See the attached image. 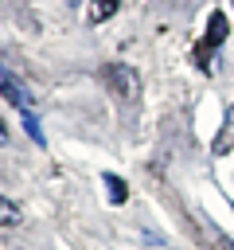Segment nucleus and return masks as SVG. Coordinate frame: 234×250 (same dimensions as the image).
I'll return each mask as SVG.
<instances>
[{"mask_svg": "<svg viewBox=\"0 0 234 250\" xmlns=\"http://www.w3.org/2000/svg\"><path fill=\"white\" fill-rule=\"evenodd\" d=\"M226 35H230L226 16H222V12H211V20H207V39L195 47V62H199V70H211V51H214Z\"/></svg>", "mask_w": 234, "mask_h": 250, "instance_id": "f257e3e1", "label": "nucleus"}, {"mask_svg": "<svg viewBox=\"0 0 234 250\" xmlns=\"http://www.w3.org/2000/svg\"><path fill=\"white\" fill-rule=\"evenodd\" d=\"M0 94H4L20 113H35V109H31V94L23 90V82H20V78H12V74H8V66H4V62H0Z\"/></svg>", "mask_w": 234, "mask_h": 250, "instance_id": "f03ea898", "label": "nucleus"}, {"mask_svg": "<svg viewBox=\"0 0 234 250\" xmlns=\"http://www.w3.org/2000/svg\"><path fill=\"white\" fill-rule=\"evenodd\" d=\"M105 82H113V90L121 98H136V74L125 66V62H109L105 66Z\"/></svg>", "mask_w": 234, "mask_h": 250, "instance_id": "7ed1b4c3", "label": "nucleus"}, {"mask_svg": "<svg viewBox=\"0 0 234 250\" xmlns=\"http://www.w3.org/2000/svg\"><path fill=\"white\" fill-rule=\"evenodd\" d=\"M117 8H121V0H94L90 4V23H105Z\"/></svg>", "mask_w": 234, "mask_h": 250, "instance_id": "20e7f679", "label": "nucleus"}, {"mask_svg": "<svg viewBox=\"0 0 234 250\" xmlns=\"http://www.w3.org/2000/svg\"><path fill=\"white\" fill-rule=\"evenodd\" d=\"M105 188H109V203H125V195H129V188H125V180H121V176H113V172H105Z\"/></svg>", "mask_w": 234, "mask_h": 250, "instance_id": "39448f33", "label": "nucleus"}, {"mask_svg": "<svg viewBox=\"0 0 234 250\" xmlns=\"http://www.w3.org/2000/svg\"><path fill=\"white\" fill-rule=\"evenodd\" d=\"M16 223H20V207L0 195V227H16Z\"/></svg>", "mask_w": 234, "mask_h": 250, "instance_id": "423d86ee", "label": "nucleus"}, {"mask_svg": "<svg viewBox=\"0 0 234 250\" xmlns=\"http://www.w3.org/2000/svg\"><path fill=\"white\" fill-rule=\"evenodd\" d=\"M23 129H27V137H31L35 145H43V129H39V117H35V113H23Z\"/></svg>", "mask_w": 234, "mask_h": 250, "instance_id": "0eeeda50", "label": "nucleus"}, {"mask_svg": "<svg viewBox=\"0 0 234 250\" xmlns=\"http://www.w3.org/2000/svg\"><path fill=\"white\" fill-rule=\"evenodd\" d=\"M66 4H70V8H78V4H82V0H66Z\"/></svg>", "mask_w": 234, "mask_h": 250, "instance_id": "6e6552de", "label": "nucleus"}, {"mask_svg": "<svg viewBox=\"0 0 234 250\" xmlns=\"http://www.w3.org/2000/svg\"><path fill=\"white\" fill-rule=\"evenodd\" d=\"M230 121H234V109H230Z\"/></svg>", "mask_w": 234, "mask_h": 250, "instance_id": "1a4fd4ad", "label": "nucleus"}]
</instances>
